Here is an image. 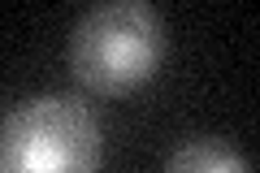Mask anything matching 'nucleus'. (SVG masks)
Instances as JSON below:
<instances>
[{
  "instance_id": "1",
  "label": "nucleus",
  "mask_w": 260,
  "mask_h": 173,
  "mask_svg": "<svg viewBox=\"0 0 260 173\" xmlns=\"http://www.w3.org/2000/svg\"><path fill=\"white\" fill-rule=\"evenodd\" d=\"M70 70L100 95L130 91L165 61V22L148 0H100L70 30Z\"/></svg>"
},
{
  "instance_id": "2",
  "label": "nucleus",
  "mask_w": 260,
  "mask_h": 173,
  "mask_svg": "<svg viewBox=\"0 0 260 173\" xmlns=\"http://www.w3.org/2000/svg\"><path fill=\"white\" fill-rule=\"evenodd\" d=\"M104 130L78 95H30L0 121V173H100Z\"/></svg>"
},
{
  "instance_id": "3",
  "label": "nucleus",
  "mask_w": 260,
  "mask_h": 173,
  "mask_svg": "<svg viewBox=\"0 0 260 173\" xmlns=\"http://www.w3.org/2000/svg\"><path fill=\"white\" fill-rule=\"evenodd\" d=\"M165 173H251V160L225 139L195 134L165 156Z\"/></svg>"
}]
</instances>
